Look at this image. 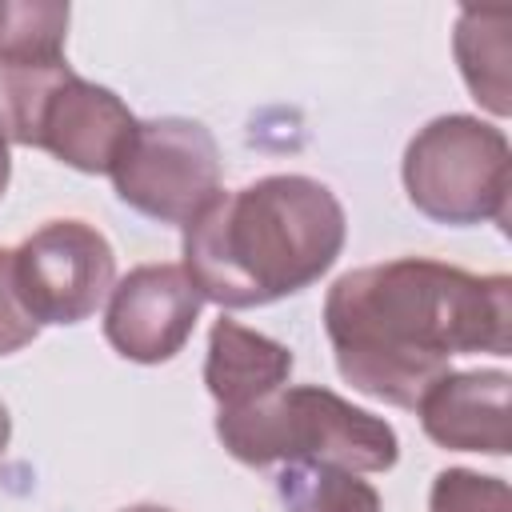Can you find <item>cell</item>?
I'll return each mask as SVG.
<instances>
[{
    "instance_id": "1",
    "label": "cell",
    "mask_w": 512,
    "mask_h": 512,
    "mask_svg": "<svg viewBox=\"0 0 512 512\" xmlns=\"http://www.w3.org/2000/svg\"><path fill=\"white\" fill-rule=\"evenodd\" d=\"M324 332L356 392L416 408L452 372V356L512 352V276H476L428 256L364 264L328 288Z\"/></svg>"
},
{
    "instance_id": "2",
    "label": "cell",
    "mask_w": 512,
    "mask_h": 512,
    "mask_svg": "<svg viewBox=\"0 0 512 512\" xmlns=\"http://www.w3.org/2000/svg\"><path fill=\"white\" fill-rule=\"evenodd\" d=\"M348 236L336 192L300 172L216 192L184 224V272L220 308H260L316 284Z\"/></svg>"
},
{
    "instance_id": "3",
    "label": "cell",
    "mask_w": 512,
    "mask_h": 512,
    "mask_svg": "<svg viewBox=\"0 0 512 512\" xmlns=\"http://www.w3.org/2000/svg\"><path fill=\"white\" fill-rule=\"evenodd\" d=\"M216 440L248 468L316 460L348 472H388L400 460V436L384 416L320 384H284L248 408L216 412Z\"/></svg>"
},
{
    "instance_id": "4",
    "label": "cell",
    "mask_w": 512,
    "mask_h": 512,
    "mask_svg": "<svg viewBox=\"0 0 512 512\" xmlns=\"http://www.w3.org/2000/svg\"><path fill=\"white\" fill-rule=\"evenodd\" d=\"M400 176L412 208L436 224H508L512 148L504 128L480 116L448 112L428 120L408 140Z\"/></svg>"
},
{
    "instance_id": "5",
    "label": "cell",
    "mask_w": 512,
    "mask_h": 512,
    "mask_svg": "<svg viewBox=\"0 0 512 512\" xmlns=\"http://www.w3.org/2000/svg\"><path fill=\"white\" fill-rule=\"evenodd\" d=\"M108 176L128 208L184 228L220 192V148L200 120L152 116L136 120Z\"/></svg>"
},
{
    "instance_id": "6",
    "label": "cell",
    "mask_w": 512,
    "mask_h": 512,
    "mask_svg": "<svg viewBox=\"0 0 512 512\" xmlns=\"http://www.w3.org/2000/svg\"><path fill=\"white\" fill-rule=\"evenodd\" d=\"M12 276L36 324H80L112 292L116 252L84 220H48L12 248Z\"/></svg>"
},
{
    "instance_id": "7",
    "label": "cell",
    "mask_w": 512,
    "mask_h": 512,
    "mask_svg": "<svg viewBox=\"0 0 512 512\" xmlns=\"http://www.w3.org/2000/svg\"><path fill=\"white\" fill-rule=\"evenodd\" d=\"M200 308L184 264H136L108 292L104 340L132 364H164L188 344Z\"/></svg>"
},
{
    "instance_id": "8",
    "label": "cell",
    "mask_w": 512,
    "mask_h": 512,
    "mask_svg": "<svg viewBox=\"0 0 512 512\" xmlns=\"http://www.w3.org/2000/svg\"><path fill=\"white\" fill-rule=\"evenodd\" d=\"M132 132H136V116L112 88L68 72L40 104L32 148L52 152L60 164L76 172L100 176L112 172Z\"/></svg>"
},
{
    "instance_id": "9",
    "label": "cell",
    "mask_w": 512,
    "mask_h": 512,
    "mask_svg": "<svg viewBox=\"0 0 512 512\" xmlns=\"http://www.w3.org/2000/svg\"><path fill=\"white\" fill-rule=\"evenodd\" d=\"M508 392H512V376L504 368L444 372L416 400V416L424 436L448 452L508 456L512 448Z\"/></svg>"
},
{
    "instance_id": "10",
    "label": "cell",
    "mask_w": 512,
    "mask_h": 512,
    "mask_svg": "<svg viewBox=\"0 0 512 512\" xmlns=\"http://www.w3.org/2000/svg\"><path fill=\"white\" fill-rule=\"evenodd\" d=\"M292 352L288 344L244 328L228 316H220L208 328V356H204V384L220 412H236L256 404L260 396L276 392L292 376Z\"/></svg>"
},
{
    "instance_id": "11",
    "label": "cell",
    "mask_w": 512,
    "mask_h": 512,
    "mask_svg": "<svg viewBox=\"0 0 512 512\" xmlns=\"http://www.w3.org/2000/svg\"><path fill=\"white\" fill-rule=\"evenodd\" d=\"M508 32L512 16L508 12H476L464 8L456 20V64L468 84V92L496 116H508Z\"/></svg>"
},
{
    "instance_id": "12",
    "label": "cell",
    "mask_w": 512,
    "mask_h": 512,
    "mask_svg": "<svg viewBox=\"0 0 512 512\" xmlns=\"http://www.w3.org/2000/svg\"><path fill=\"white\" fill-rule=\"evenodd\" d=\"M276 496L284 512H380V492L360 480V472L292 460L276 476Z\"/></svg>"
},
{
    "instance_id": "13",
    "label": "cell",
    "mask_w": 512,
    "mask_h": 512,
    "mask_svg": "<svg viewBox=\"0 0 512 512\" xmlns=\"http://www.w3.org/2000/svg\"><path fill=\"white\" fill-rule=\"evenodd\" d=\"M72 72L64 56L48 60H0V136L32 148V128L44 96Z\"/></svg>"
},
{
    "instance_id": "14",
    "label": "cell",
    "mask_w": 512,
    "mask_h": 512,
    "mask_svg": "<svg viewBox=\"0 0 512 512\" xmlns=\"http://www.w3.org/2000/svg\"><path fill=\"white\" fill-rule=\"evenodd\" d=\"M68 16L60 0H0V60L64 56Z\"/></svg>"
},
{
    "instance_id": "15",
    "label": "cell",
    "mask_w": 512,
    "mask_h": 512,
    "mask_svg": "<svg viewBox=\"0 0 512 512\" xmlns=\"http://www.w3.org/2000/svg\"><path fill=\"white\" fill-rule=\"evenodd\" d=\"M428 512H512V492L500 476L444 468L428 488Z\"/></svg>"
},
{
    "instance_id": "16",
    "label": "cell",
    "mask_w": 512,
    "mask_h": 512,
    "mask_svg": "<svg viewBox=\"0 0 512 512\" xmlns=\"http://www.w3.org/2000/svg\"><path fill=\"white\" fill-rule=\"evenodd\" d=\"M36 336H40V324L28 316V308L20 304V292H16L12 248H0V356L20 352Z\"/></svg>"
},
{
    "instance_id": "17",
    "label": "cell",
    "mask_w": 512,
    "mask_h": 512,
    "mask_svg": "<svg viewBox=\"0 0 512 512\" xmlns=\"http://www.w3.org/2000/svg\"><path fill=\"white\" fill-rule=\"evenodd\" d=\"M8 180H12V156H8V140L0 136V200L8 192Z\"/></svg>"
},
{
    "instance_id": "18",
    "label": "cell",
    "mask_w": 512,
    "mask_h": 512,
    "mask_svg": "<svg viewBox=\"0 0 512 512\" xmlns=\"http://www.w3.org/2000/svg\"><path fill=\"white\" fill-rule=\"evenodd\" d=\"M8 440H12V416H8V408H4V400H0V456H4Z\"/></svg>"
},
{
    "instance_id": "19",
    "label": "cell",
    "mask_w": 512,
    "mask_h": 512,
    "mask_svg": "<svg viewBox=\"0 0 512 512\" xmlns=\"http://www.w3.org/2000/svg\"><path fill=\"white\" fill-rule=\"evenodd\" d=\"M120 512H172L164 504H132V508H120Z\"/></svg>"
}]
</instances>
